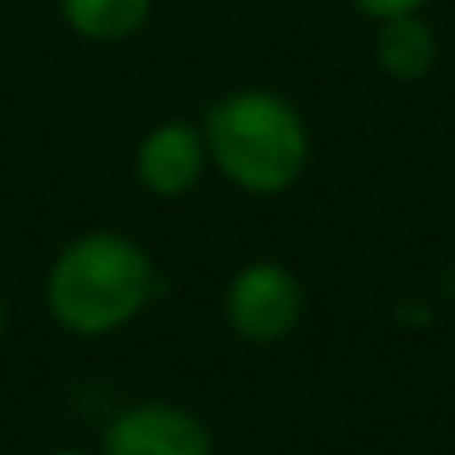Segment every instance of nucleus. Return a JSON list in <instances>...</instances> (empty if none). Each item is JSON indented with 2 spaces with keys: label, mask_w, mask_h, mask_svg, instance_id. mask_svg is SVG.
Segmentation results:
<instances>
[{
  "label": "nucleus",
  "mask_w": 455,
  "mask_h": 455,
  "mask_svg": "<svg viewBox=\"0 0 455 455\" xmlns=\"http://www.w3.org/2000/svg\"><path fill=\"white\" fill-rule=\"evenodd\" d=\"M224 315L228 328L248 344H280L304 315V291L283 264L256 259L232 275L224 291Z\"/></svg>",
  "instance_id": "3"
},
{
  "label": "nucleus",
  "mask_w": 455,
  "mask_h": 455,
  "mask_svg": "<svg viewBox=\"0 0 455 455\" xmlns=\"http://www.w3.org/2000/svg\"><path fill=\"white\" fill-rule=\"evenodd\" d=\"M204 144L216 168L243 192L275 196L307 164V128L299 112L267 88H240L208 108Z\"/></svg>",
  "instance_id": "2"
},
{
  "label": "nucleus",
  "mask_w": 455,
  "mask_h": 455,
  "mask_svg": "<svg viewBox=\"0 0 455 455\" xmlns=\"http://www.w3.org/2000/svg\"><path fill=\"white\" fill-rule=\"evenodd\" d=\"M435 32L419 20L416 12L408 16H392V20H379V36H376V60L387 76L395 80H419L432 72L435 64Z\"/></svg>",
  "instance_id": "6"
},
{
  "label": "nucleus",
  "mask_w": 455,
  "mask_h": 455,
  "mask_svg": "<svg viewBox=\"0 0 455 455\" xmlns=\"http://www.w3.org/2000/svg\"><path fill=\"white\" fill-rule=\"evenodd\" d=\"M0 331H4V307H0Z\"/></svg>",
  "instance_id": "10"
},
{
  "label": "nucleus",
  "mask_w": 455,
  "mask_h": 455,
  "mask_svg": "<svg viewBox=\"0 0 455 455\" xmlns=\"http://www.w3.org/2000/svg\"><path fill=\"white\" fill-rule=\"evenodd\" d=\"M60 12L68 28L80 32L84 40L112 44V40L136 36L144 28L152 0H60Z\"/></svg>",
  "instance_id": "7"
},
{
  "label": "nucleus",
  "mask_w": 455,
  "mask_h": 455,
  "mask_svg": "<svg viewBox=\"0 0 455 455\" xmlns=\"http://www.w3.org/2000/svg\"><path fill=\"white\" fill-rule=\"evenodd\" d=\"M363 16L371 20H392V16H408V12H419L427 0H352Z\"/></svg>",
  "instance_id": "8"
},
{
  "label": "nucleus",
  "mask_w": 455,
  "mask_h": 455,
  "mask_svg": "<svg viewBox=\"0 0 455 455\" xmlns=\"http://www.w3.org/2000/svg\"><path fill=\"white\" fill-rule=\"evenodd\" d=\"M48 455H92V451H80V448H60V451H48Z\"/></svg>",
  "instance_id": "9"
},
{
  "label": "nucleus",
  "mask_w": 455,
  "mask_h": 455,
  "mask_svg": "<svg viewBox=\"0 0 455 455\" xmlns=\"http://www.w3.org/2000/svg\"><path fill=\"white\" fill-rule=\"evenodd\" d=\"M100 455H212V435L184 408L136 403L104 427Z\"/></svg>",
  "instance_id": "4"
},
{
  "label": "nucleus",
  "mask_w": 455,
  "mask_h": 455,
  "mask_svg": "<svg viewBox=\"0 0 455 455\" xmlns=\"http://www.w3.org/2000/svg\"><path fill=\"white\" fill-rule=\"evenodd\" d=\"M204 132L188 120H168L144 136L140 152H136V176L152 196H184L204 176Z\"/></svg>",
  "instance_id": "5"
},
{
  "label": "nucleus",
  "mask_w": 455,
  "mask_h": 455,
  "mask_svg": "<svg viewBox=\"0 0 455 455\" xmlns=\"http://www.w3.org/2000/svg\"><path fill=\"white\" fill-rule=\"evenodd\" d=\"M160 291L148 251L120 232H84L64 243L48 267L44 299L52 320L72 336H112Z\"/></svg>",
  "instance_id": "1"
}]
</instances>
